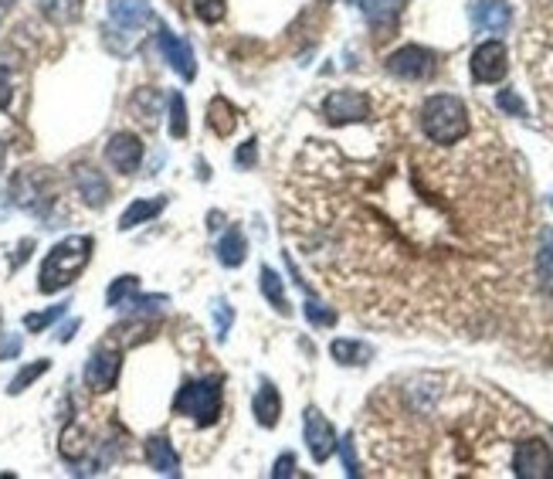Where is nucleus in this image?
I'll list each match as a JSON object with an SVG mask.
<instances>
[{
    "label": "nucleus",
    "mask_w": 553,
    "mask_h": 479,
    "mask_svg": "<svg viewBox=\"0 0 553 479\" xmlns=\"http://www.w3.org/2000/svg\"><path fill=\"white\" fill-rule=\"evenodd\" d=\"M79 327H82V323H79V320L65 323V327H62V330H58V333H55V340H58V344H68V340H72V337H75V330H79Z\"/></svg>",
    "instance_id": "nucleus-41"
},
{
    "label": "nucleus",
    "mask_w": 553,
    "mask_h": 479,
    "mask_svg": "<svg viewBox=\"0 0 553 479\" xmlns=\"http://www.w3.org/2000/svg\"><path fill=\"white\" fill-rule=\"evenodd\" d=\"M170 136H174V140L187 136V102L180 92L170 96Z\"/></svg>",
    "instance_id": "nucleus-30"
},
{
    "label": "nucleus",
    "mask_w": 553,
    "mask_h": 479,
    "mask_svg": "<svg viewBox=\"0 0 553 479\" xmlns=\"http://www.w3.org/2000/svg\"><path fill=\"white\" fill-rule=\"evenodd\" d=\"M279 415H282V398L275 391L272 381H262L258 384V395H255V418L262 429H275L279 425Z\"/></svg>",
    "instance_id": "nucleus-17"
},
{
    "label": "nucleus",
    "mask_w": 553,
    "mask_h": 479,
    "mask_svg": "<svg viewBox=\"0 0 553 479\" xmlns=\"http://www.w3.org/2000/svg\"><path fill=\"white\" fill-rule=\"evenodd\" d=\"M435 68H438L435 51H428L421 45H404L387 58V72L397 75V79H404V82H425L435 75Z\"/></svg>",
    "instance_id": "nucleus-5"
},
{
    "label": "nucleus",
    "mask_w": 553,
    "mask_h": 479,
    "mask_svg": "<svg viewBox=\"0 0 553 479\" xmlns=\"http://www.w3.org/2000/svg\"><path fill=\"white\" fill-rule=\"evenodd\" d=\"M65 310H68V303L51 306V310H45V313H28V316H24V327H28L31 333H41L45 327H51L58 316H65Z\"/></svg>",
    "instance_id": "nucleus-31"
},
{
    "label": "nucleus",
    "mask_w": 553,
    "mask_h": 479,
    "mask_svg": "<svg viewBox=\"0 0 553 479\" xmlns=\"http://www.w3.org/2000/svg\"><path fill=\"white\" fill-rule=\"evenodd\" d=\"M14 99V82H11V72L7 68H0V109H7Z\"/></svg>",
    "instance_id": "nucleus-37"
},
{
    "label": "nucleus",
    "mask_w": 553,
    "mask_h": 479,
    "mask_svg": "<svg viewBox=\"0 0 553 479\" xmlns=\"http://www.w3.org/2000/svg\"><path fill=\"white\" fill-rule=\"evenodd\" d=\"M146 459H150V466L157 469L160 476H180V456L163 435L146 439Z\"/></svg>",
    "instance_id": "nucleus-16"
},
{
    "label": "nucleus",
    "mask_w": 553,
    "mask_h": 479,
    "mask_svg": "<svg viewBox=\"0 0 553 479\" xmlns=\"http://www.w3.org/2000/svg\"><path fill=\"white\" fill-rule=\"evenodd\" d=\"M17 354H21V337H7L0 344V361H14Z\"/></svg>",
    "instance_id": "nucleus-39"
},
{
    "label": "nucleus",
    "mask_w": 553,
    "mask_h": 479,
    "mask_svg": "<svg viewBox=\"0 0 553 479\" xmlns=\"http://www.w3.org/2000/svg\"><path fill=\"white\" fill-rule=\"evenodd\" d=\"M418 116H421V133L435 147H455V143H462L469 136V126H472L469 106L459 96H448V92L428 96Z\"/></svg>",
    "instance_id": "nucleus-1"
},
{
    "label": "nucleus",
    "mask_w": 553,
    "mask_h": 479,
    "mask_svg": "<svg viewBox=\"0 0 553 479\" xmlns=\"http://www.w3.org/2000/svg\"><path fill=\"white\" fill-rule=\"evenodd\" d=\"M330 354L336 357V364H347V367H364L374 350H370L364 340H333Z\"/></svg>",
    "instance_id": "nucleus-23"
},
{
    "label": "nucleus",
    "mask_w": 553,
    "mask_h": 479,
    "mask_svg": "<svg viewBox=\"0 0 553 479\" xmlns=\"http://www.w3.org/2000/svg\"><path fill=\"white\" fill-rule=\"evenodd\" d=\"M72 181H75V191H79V198L89 204V208H106V204H109V181L92 164H79V167H75L72 170Z\"/></svg>",
    "instance_id": "nucleus-13"
},
{
    "label": "nucleus",
    "mask_w": 553,
    "mask_h": 479,
    "mask_svg": "<svg viewBox=\"0 0 553 479\" xmlns=\"http://www.w3.org/2000/svg\"><path fill=\"white\" fill-rule=\"evenodd\" d=\"M109 21L116 31L136 34L153 21V11L146 0H109Z\"/></svg>",
    "instance_id": "nucleus-11"
},
{
    "label": "nucleus",
    "mask_w": 553,
    "mask_h": 479,
    "mask_svg": "<svg viewBox=\"0 0 553 479\" xmlns=\"http://www.w3.org/2000/svg\"><path fill=\"white\" fill-rule=\"evenodd\" d=\"M58 449H62V456L68 459V463H82V459L85 456H89V435H85V429H82V425H68V429L62 432V446H58Z\"/></svg>",
    "instance_id": "nucleus-24"
},
{
    "label": "nucleus",
    "mask_w": 553,
    "mask_h": 479,
    "mask_svg": "<svg viewBox=\"0 0 553 479\" xmlns=\"http://www.w3.org/2000/svg\"><path fill=\"white\" fill-rule=\"evenodd\" d=\"M302 429H306L309 456H313L316 463H326V459L333 456V449H336V432H333V425L326 422V415L316 412V408H309L306 422H302Z\"/></svg>",
    "instance_id": "nucleus-10"
},
{
    "label": "nucleus",
    "mask_w": 553,
    "mask_h": 479,
    "mask_svg": "<svg viewBox=\"0 0 553 479\" xmlns=\"http://www.w3.org/2000/svg\"><path fill=\"white\" fill-rule=\"evenodd\" d=\"M323 119L333 126L364 123L370 119V99L357 89H336L323 99Z\"/></svg>",
    "instance_id": "nucleus-6"
},
{
    "label": "nucleus",
    "mask_w": 553,
    "mask_h": 479,
    "mask_svg": "<svg viewBox=\"0 0 553 479\" xmlns=\"http://www.w3.org/2000/svg\"><path fill=\"white\" fill-rule=\"evenodd\" d=\"M48 367H51V361H34V364H28V367H21V371L14 374V381L7 384V395H21L28 384H34L41 378V374H48Z\"/></svg>",
    "instance_id": "nucleus-29"
},
{
    "label": "nucleus",
    "mask_w": 553,
    "mask_h": 479,
    "mask_svg": "<svg viewBox=\"0 0 553 479\" xmlns=\"http://www.w3.org/2000/svg\"><path fill=\"white\" fill-rule=\"evenodd\" d=\"M160 51H163V58L170 62V68L180 75L184 82H190L197 75V62H194V51H190L187 41H180L177 34H170L167 28L160 31Z\"/></svg>",
    "instance_id": "nucleus-15"
},
{
    "label": "nucleus",
    "mask_w": 553,
    "mask_h": 479,
    "mask_svg": "<svg viewBox=\"0 0 553 479\" xmlns=\"http://www.w3.org/2000/svg\"><path fill=\"white\" fill-rule=\"evenodd\" d=\"M129 109H133V116L140 119V123L153 126L160 116V92L157 89H140L133 96V102H129Z\"/></svg>",
    "instance_id": "nucleus-26"
},
{
    "label": "nucleus",
    "mask_w": 553,
    "mask_h": 479,
    "mask_svg": "<svg viewBox=\"0 0 553 479\" xmlns=\"http://www.w3.org/2000/svg\"><path fill=\"white\" fill-rule=\"evenodd\" d=\"M340 456H343V466H347L350 476H360V463H357V452H353V435H347L340 446Z\"/></svg>",
    "instance_id": "nucleus-36"
},
{
    "label": "nucleus",
    "mask_w": 553,
    "mask_h": 479,
    "mask_svg": "<svg viewBox=\"0 0 553 479\" xmlns=\"http://www.w3.org/2000/svg\"><path fill=\"white\" fill-rule=\"evenodd\" d=\"M214 323H218V330H214V337L224 340L231 330V306L224 303V299H214Z\"/></svg>",
    "instance_id": "nucleus-34"
},
{
    "label": "nucleus",
    "mask_w": 553,
    "mask_h": 479,
    "mask_svg": "<svg viewBox=\"0 0 553 479\" xmlns=\"http://www.w3.org/2000/svg\"><path fill=\"white\" fill-rule=\"evenodd\" d=\"M106 160L116 174H136L143 164V140L136 133H112L106 143Z\"/></svg>",
    "instance_id": "nucleus-9"
},
{
    "label": "nucleus",
    "mask_w": 553,
    "mask_h": 479,
    "mask_svg": "<svg viewBox=\"0 0 553 479\" xmlns=\"http://www.w3.org/2000/svg\"><path fill=\"white\" fill-rule=\"evenodd\" d=\"M550 204H553V198H550Z\"/></svg>",
    "instance_id": "nucleus-44"
},
{
    "label": "nucleus",
    "mask_w": 553,
    "mask_h": 479,
    "mask_svg": "<svg viewBox=\"0 0 553 479\" xmlns=\"http://www.w3.org/2000/svg\"><path fill=\"white\" fill-rule=\"evenodd\" d=\"M194 11L204 24H218L228 14V0H194Z\"/></svg>",
    "instance_id": "nucleus-32"
},
{
    "label": "nucleus",
    "mask_w": 553,
    "mask_h": 479,
    "mask_svg": "<svg viewBox=\"0 0 553 479\" xmlns=\"http://www.w3.org/2000/svg\"><path fill=\"white\" fill-rule=\"evenodd\" d=\"M38 11L45 21L65 28V24H75L82 17V0H38Z\"/></svg>",
    "instance_id": "nucleus-19"
},
{
    "label": "nucleus",
    "mask_w": 553,
    "mask_h": 479,
    "mask_svg": "<svg viewBox=\"0 0 553 479\" xmlns=\"http://www.w3.org/2000/svg\"><path fill=\"white\" fill-rule=\"evenodd\" d=\"M89 259H92L89 235H72V238H65V242H58L45 255V262H41L38 289L45 296H51V293H58V289L72 286V282L82 276L85 265H89Z\"/></svg>",
    "instance_id": "nucleus-2"
},
{
    "label": "nucleus",
    "mask_w": 553,
    "mask_h": 479,
    "mask_svg": "<svg viewBox=\"0 0 553 479\" xmlns=\"http://www.w3.org/2000/svg\"><path fill=\"white\" fill-rule=\"evenodd\" d=\"M4 157H7V150H4V143H0V167H4Z\"/></svg>",
    "instance_id": "nucleus-42"
},
{
    "label": "nucleus",
    "mask_w": 553,
    "mask_h": 479,
    "mask_svg": "<svg viewBox=\"0 0 553 479\" xmlns=\"http://www.w3.org/2000/svg\"><path fill=\"white\" fill-rule=\"evenodd\" d=\"M513 476L520 479H550L553 476V452L543 439H520L513 446Z\"/></svg>",
    "instance_id": "nucleus-4"
},
{
    "label": "nucleus",
    "mask_w": 553,
    "mask_h": 479,
    "mask_svg": "<svg viewBox=\"0 0 553 479\" xmlns=\"http://www.w3.org/2000/svg\"><path fill=\"white\" fill-rule=\"evenodd\" d=\"M163 208H167V198L133 201V204H129V208L123 211V218H119V228H123V232H133L136 225H143V221L157 218Z\"/></svg>",
    "instance_id": "nucleus-20"
},
{
    "label": "nucleus",
    "mask_w": 553,
    "mask_h": 479,
    "mask_svg": "<svg viewBox=\"0 0 553 479\" xmlns=\"http://www.w3.org/2000/svg\"><path fill=\"white\" fill-rule=\"evenodd\" d=\"M357 4L374 28H391V24L397 21V14H401L404 0H357Z\"/></svg>",
    "instance_id": "nucleus-21"
},
{
    "label": "nucleus",
    "mask_w": 553,
    "mask_h": 479,
    "mask_svg": "<svg viewBox=\"0 0 553 479\" xmlns=\"http://www.w3.org/2000/svg\"><path fill=\"white\" fill-rule=\"evenodd\" d=\"M136 293H140V279H136V276H119V279L109 286L106 303L112 306V310H123V306H126Z\"/></svg>",
    "instance_id": "nucleus-28"
},
{
    "label": "nucleus",
    "mask_w": 553,
    "mask_h": 479,
    "mask_svg": "<svg viewBox=\"0 0 553 479\" xmlns=\"http://www.w3.org/2000/svg\"><path fill=\"white\" fill-rule=\"evenodd\" d=\"M513 21V11H509V0H475L472 4V24L479 31L489 34H503Z\"/></svg>",
    "instance_id": "nucleus-14"
},
{
    "label": "nucleus",
    "mask_w": 553,
    "mask_h": 479,
    "mask_svg": "<svg viewBox=\"0 0 553 479\" xmlns=\"http://www.w3.org/2000/svg\"><path fill=\"white\" fill-rule=\"evenodd\" d=\"M14 201L21 204L24 211H31V215H48V204L51 198H45V181H41L34 170H24V174L14 177V187H11Z\"/></svg>",
    "instance_id": "nucleus-12"
},
{
    "label": "nucleus",
    "mask_w": 553,
    "mask_h": 479,
    "mask_svg": "<svg viewBox=\"0 0 553 479\" xmlns=\"http://www.w3.org/2000/svg\"><path fill=\"white\" fill-rule=\"evenodd\" d=\"M306 320L313 323V327H333V323H336V313L326 310V306H319L316 299H309V303H306Z\"/></svg>",
    "instance_id": "nucleus-33"
},
{
    "label": "nucleus",
    "mask_w": 553,
    "mask_h": 479,
    "mask_svg": "<svg viewBox=\"0 0 553 479\" xmlns=\"http://www.w3.org/2000/svg\"><path fill=\"white\" fill-rule=\"evenodd\" d=\"M224 408V391L218 378L184 381L174 398V415H184L197 425H214Z\"/></svg>",
    "instance_id": "nucleus-3"
},
{
    "label": "nucleus",
    "mask_w": 553,
    "mask_h": 479,
    "mask_svg": "<svg viewBox=\"0 0 553 479\" xmlns=\"http://www.w3.org/2000/svg\"><path fill=\"white\" fill-rule=\"evenodd\" d=\"M499 109H506V113L509 116H526V106H523V99L520 96H516V92L513 89H503V92H499Z\"/></svg>",
    "instance_id": "nucleus-35"
},
{
    "label": "nucleus",
    "mask_w": 553,
    "mask_h": 479,
    "mask_svg": "<svg viewBox=\"0 0 553 479\" xmlns=\"http://www.w3.org/2000/svg\"><path fill=\"white\" fill-rule=\"evenodd\" d=\"M207 126H211L218 136H231L235 133V126H238V119H235V106H231L228 99L218 96V99H211V106H207Z\"/></svg>",
    "instance_id": "nucleus-22"
},
{
    "label": "nucleus",
    "mask_w": 553,
    "mask_h": 479,
    "mask_svg": "<svg viewBox=\"0 0 553 479\" xmlns=\"http://www.w3.org/2000/svg\"><path fill=\"white\" fill-rule=\"evenodd\" d=\"M235 164H238V167H252V164H255V140H248L245 147L238 150Z\"/></svg>",
    "instance_id": "nucleus-40"
},
{
    "label": "nucleus",
    "mask_w": 553,
    "mask_h": 479,
    "mask_svg": "<svg viewBox=\"0 0 553 479\" xmlns=\"http://www.w3.org/2000/svg\"><path fill=\"white\" fill-rule=\"evenodd\" d=\"M119 371H123V354L116 347H95L92 357L85 361V384L95 391V395H106V391L116 388Z\"/></svg>",
    "instance_id": "nucleus-7"
},
{
    "label": "nucleus",
    "mask_w": 553,
    "mask_h": 479,
    "mask_svg": "<svg viewBox=\"0 0 553 479\" xmlns=\"http://www.w3.org/2000/svg\"><path fill=\"white\" fill-rule=\"evenodd\" d=\"M258 286H262V296L269 299L275 313H289V303H285V289H282L279 272H275V269H269V265H265V269L258 272Z\"/></svg>",
    "instance_id": "nucleus-25"
},
{
    "label": "nucleus",
    "mask_w": 553,
    "mask_h": 479,
    "mask_svg": "<svg viewBox=\"0 0 553 479\" xmlns=\"http://www.w3.org/2000/svg\"><path fill=\"white\" fill-rule=\"evenodd\" d=\"M323 4H330V0H323Z\"/></svg>",
    "instance_id": "nucleus-43"
},
{
    "label": "nucleus",
    "mask_w": 553,
    "mask_h": 479,
    "mask_svg": "<svg viewBox=\"0 0 553 479\" xmlns=\"http://www.w3.org/2000/svg\"><path fill=\"white\" fill-rule=\"evenodd\" d=\"M537 276L543 286H553V228H543L537 245Z\"/></svg>",
    "instance_id": "nucleus-27"
},
{
    "label": "nucleus",
    "mask_w": 553,
    "mask_h": 479,
    "mask_svg": "<svg viewBox=\"0 0 553 479\" xmlns=\"http://www.w3.org/2000/svg\"><path fill=\"white\" fill-rule=\"evenodd\" d=\"M472 79L479 85H496L506 79L509 72V51L503 41H482L479 48L472 51Z\"/></svg>",
    "instance_id": "nucleus-8"
},
{
    "label": "nucleus",
    "mask_w": 553,
    "mask_h": 479,
    "mask_svg": "<svg viewBox=\"0 0 553 479\" xmlns=\"http://www.w3.org/2000/svg\"><path fill=\"white\" fill-rule=\"evenodd\" d=\"M245 259H248L245 235H241L238 228H228V232L221 235V242H218V262L224 265V269H238Z\"/></svg>",
    "instance_id": "nucleus-18"
},
{
    "label": "nucleus",
    "mask_w": 553,
    "mask_h": 479,
    "mask_svg": "<svg viewBox=\"0 0 553 479\" xmlns=\"http://www.w3.org/2000/svg\"><path fill=\"white\" fill-rule=\"evenodd\" d=\"M292 473H296V456H292V452H285V456H279V463H275L272 476L282 479V476H292Z\"/></svg>",
    "instance_id": "nucleus-38"
}]
</instances>
